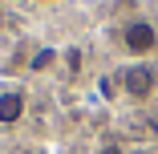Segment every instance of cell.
<instances>
[{
	"label": "cell",
	"mask_w": 158,
	"mask_h": 154,
	"mask_svg": "<svg viewBox=\"0 0 158 154\" xmlns=\"http://www.w3.org/2000/svg\"><path fill=\"white\" fill-rule=\"evenodd\" d=\"M24 110H28V102H24V94L20 89H0V126H16V122L24 118Z\"/></svg>",
	"instance_id": "obj_3"
},
{
	"label": "cell",
	"mask_w": 158,
	"mask_h": 154,
	"mask_svg": "<svg viewBox=\"0 0 158 154\" xmlns=\"http://www.w3.org/2000/svg\"><path fill=\"white\" fill-rule=\"evenodd\" d=\"M53 61H57V49H41V53L33 57V69H49Z\"/></svg>",
	"instance_id": "obj_4"
},
{
	"label": "cell",
	"mask_w": 158,
	"mask_h": 154,
	"mask_svg": "<svg viewBox=\"0 0 158 154\" xmlns=\"http://www.w3.org/2000/svg\"><path fill=\"white\" fill-rule=\"evenodd\" d=\"M118 85H122L126 98H134V102H150L154 89H158V73L146 65V61H130V65L118 73Z\"/></svg>",
	"instance_id": "obj_2"
},
{
	"label": "cell",
	"mask_w": 158,
	"mask_h": 154,
	"mask_svg": "<svg viewBox=\"0 0 158 154\" xmlns=\"http://www.w3.org/2000/svg\"><path fill=\"white\" fill-rule=\"evenodd\" d=\"M61 61H65V65L77 73V69H81V49H65V53H61Z\"/></svg>",
	"instance_id": "obj_5"
},
{
	"label": "cell",
	"mask_w": 158,
	"mask_h": 154,
	"mask_svg": "<svg viewBox=\"0 0 158 154\" xmlns=\"http://www.w3.org/2000/svg\"><path fill=\"white\" fill-rule=\"evenodd\" d=\"M122 49L130 61H146L158 53V24L146 20V16H134L130 24L122 28Z\"/></svg>",
	"instance_id": "obj_1"
},
{
	"label": "cell",
	"mask_w": 158,
	"mask_h": 154,
	"mask_svg": "<svg viewBox=\"0 0 158 154\" xmlns=\"http://www.w3.org/2000/svg\"><path fill=\"white\" fill-rule=\"evenodd\" d=\"M102 154H122V146H114V142H106V146H102Z\"/></svg>",
	"instance_id": "obj_6"
},
{
	"label": "cell",
	"mask_w": 158,
	"mask_h": 154,
	"mask_svg": "<svg viewBox=\"0 0 158 154\" xmlns=\"http://www.w3.org/2000/svg\"><path fill=\"white\" fill-rule=\"evenodd\" d=\"M37 4H53V0H37Z\"/></svg>",
	"instance_id": "obj_7"
}]
</instances>
